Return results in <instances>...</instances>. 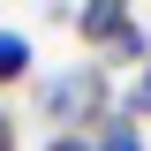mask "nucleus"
Wrapping results in <instances>:
<instances>
[{
	"mask_svg": "<svg viewBox=\"0 0 151 151\" xmlns=\"http://www.w3.org/2000/svg\"><path fill=\"white\" fill-rule=\"evenodd\" d=\"M23 76H30V38L0 30V83H23Z\"/></svg>",
	"mask_w": 151,
	"mask_h": 151,
	"instance_id": "3",
	"label": "nucleus"
},
{
	"mask_svg": "<svg viewBox=\"0 0 151 151\" xmlns=\"http://www.w3.org/2000/svg\"><path fill=\"white\" fill-rule=\"evenodd\" d=\"M45 151H98V136H68V129H53V136H45Z\"/></svg>",
	"mask_w": 151,
	"mask_h": 151,
	"instance_id": "6",
	"label": "nucleus"
},
{
	"mask_svg": "<svg viewBox=\"0 0 151 151\" xmlns=\"http://www.w3.org/2000/svg\"><path fill=\"white\" fill-rule=\"evenodd\" d=\"M0 151H15V113H0Z\"/></svg>",
	"mask_w": 151,
	"mask_h": 151,
	"instance_id": "7",
	"label": "nucleus"
},
{
	"mask_svg": "<svg viewBox=\"0 0 151 151\" xmlns=\"http://www.w3.org/2000/svg\"><path fill=\"white\" fill-rule=\"evenodd\" d=\"M38 113L53 121V129H68V136H98L121 113V91H113V76L98 68H60V76H45L38 83Z\"/></svg>",
	"mask_w": 151,
	"mask_h": 151,
	"instance_id": "1",
	"label": "nucleus"
},
{
	"mask_svg": "<svg viewBox=\"0 0 151 151\" xmlns=\"http://www.w3.org/2000/svg\"><path fill=\"white\" fill-rule=\"evenodd\" d=\"M98 151H144V136H136V121H129V113H113L106 129H98Z\"/></svg>",
	"mask_w": 151,
	"mask_h": 151,
	"instance_id": "5",
	"label": "nucleus"
},
{
	"mask_svg": "<svg viewBox=\"0 0 151 151\" xmlns=\"http://www.w3.org/2000/svg\"><path fill=\"white\" fill-rule=\"evenodd\" d=\"M121 113H129L136 129H144V121H151V60H144V68H136V83H129V91H121Z\"/></svg>",
	"mask_w": 151,
	"mask_h": 151,
	"instance_id": "4",
	"label": "nucleus"
},
{
	"mask_svg": "<svg viewBox=\"0 0 151 151\" xmlns=\"http://www.w3.org/2000/svg\"><path fill=\"white\" fill-rule=\"evenodd\" d=\"M129 23H136V15H129V0H83V8H76V15H68V30L83 38L91 53H106L113 38L129 30Z\"/></svg>",
	"mask_w": 151,
	"mask_h": 151,
	"instance_id": "2",
	"label": "nucleus"
}]
</instances>
